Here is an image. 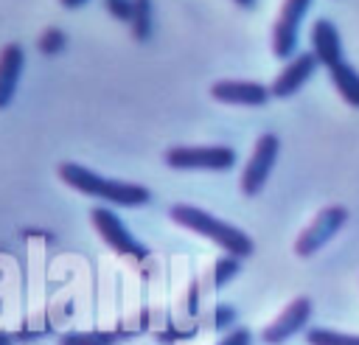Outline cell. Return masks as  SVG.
I'll return each instance as SVG.
<instances>
[{"instance_id":"1","label":"cell","mask_w":359,"mask_h":345,"mask_svg":"<svg viewBox=\"0 0 359 345\" xmlns=\"http://www.w3.org/2000/svg\"><path fill=\"white\" fill-rule=\"evenodd\" d=\"M59 177L65 185H70L79 194L104 199L109 205H121V208H140L151 199V191L146 185L137 182H126V180H109L81 163H62L59 165Z\"/></svg>"},{"instance_id":"2","label":"cell","mask_w":359,"mask_h":345,"mask_svg":"<svg viewBox=\"0 0 359 345\" xmlns=\"http://www.w3.org/2000/svg\"><path fill=\"white\" fill-rule=\"evenodd\" d=\"M168 216H171V222H177L180 227L210 238L216 247L224 250V255L247 258V255L255 252V244H252V238H250L244 230H238L236 224L222 222L219 216H213V213H208V210H202V208H196V205H171Z\"/></svg>"},{"instance_id":"3","label":"cell","mask_w":359,"mask_h":345,"mask_svg":"<svg viewBox=\"0 0 359 345\" xmlns=\"http://www.w3.org/2000/svg\"><path fill=\"white\" fill-rule=\"evenodd\" d=\"M165 165L177 171H227L236 165V149L230 146H171Z\"/></svg>"},{"instance_id":"4","label":"cell","mask_w":359,"mask_h":345,"mask_svg":"<svg viewBox=\"0 0 359 345\" xmlns=\"http://www.w3.org/2000/svg\"><path fill=\"white\" fill-rule=\"evenodd\" d=\"M90 219H93V227L98 230V236L107 241V247H112V252L135 258V261H143L149 255V247L129 233V227L112 208H93Z\"/></svg>"},{"instance_id":"5","label":"cell","mask_w":359,"mask_h":345,"mask_svg":"<svg viewBox=\"0 0 359 345\" xmlns=\"http://www.w3.org/2000/svg\"><path fill=\"white\" fill-rule=\"evenodd\" d=\"M280 154V140L275 132H264L258 140H255V149L241 171V194L244 196H258L261 188L266 185L272 168H275V160Z\"/></svg>"},{"instance_id":"6","label":"cell","mask_w":359,"mask_h":345,"mask_svg":"<svg viewBox=\"0 0 359 345\" xmlns=\"http://www.w3.org/2000/svg\"><path fill=\"white\" fill-rule=\"evenodd\" d=\"M345 224H348V208H342V205H328V208H323V210L314 216V222L297 236L294 252H297L300 258L314 255V252H317L320 247H325Z\"/></svg>"},{"instance_id":"7","label":"cell","mask_w":359,"mask_h":345,"mask_svg":"<svg viewBox=\"0 0 359 345\" xmlns=\"http://www.w3.org/2000/svg\"><path fill=\"white\" fill-rule=\"evenodd\" d=\"M311 0H283L278 20L272 25V53L278 59H292L300 36V22L309 11Z\"/></svg>"},{"instance_id":"8","label":"cell","mask_w":359,"mask_h":345,"mask_svg":"<svg viewBox=\"0 0 359 345\" xmlns=\"http://www.w3.org/2000/svg\"><path fill=\"white\" fill-rule=\"evenodd\" d=\"M311 317V300L309 297H294L261 334V339L266 345H283L286 339H292L297 331H303V325Z\"/></svg>"},{"instance_id":"9","label":"cell","mask_w":359,"mask_h":345,"mask_svg":"<svg viewBox=\"0 0 359 345\" xmlns=\"http://www.w3.org/2000/svg\"><path fill=\"white\" fill-rule=\"evenodd\" d=\"M210 95L222 104H236V107H264L272 95L269 87L258 81H241V79H222L210 87Z\"/></svg>"},{"instance_id":"10","label":"cell","mask_w":359,"mask_h":345,"mask_svg":"<svg viewBox=\"0 0 359 345\" xmlns=\"http://www.w3.org/2000/svg\"><path fill=\"white\" fill-rule=\"evenodd\" d=\"M317 56L311 53V50H306V53H297V56H292L289 59V65L275 76V81H272V95L275 98H289V95H294L311 76H314V70H317Z\"/></svg>"},{"instance_id":"11","label":"cell","mask_w":359,"mask_h":345,"mask_svg":"<svg viewBox=\"0 0 359 345\" xmlns=\"http://www.w3.org/2000/svg\"><path fill=\"white\" fill-rule=\"evenodd\" d=\"M311 53L317 56V62H320L325 70H331L337 62L345 59L339 28H337L328 17H320V20H314V25H311Z\"/></svg>"},{"instance_id":"12","label":"cell","mask_w":359,"mask_h":345,"mask_svg":"<svg viewBox=\"0 0 359 345\" xmlns=\"http://www.w3.org/2000/svg\"><path fill=\"white\" fill-rule=\"evenodd\" d=\"M22 67H25V53L17 42H8L3 50H0V109H6L17 93V84H20V76H22Z\"/></svg>"},{"instance_id":"13","label":"cell","mask_w":359,"mask_h":345,"mask_svg":"<svg viewBox=\"0 0 359 345\" xmlns=\"http://www.w3.org/2000/svg\"><path fill=\"white\" fill-rule=\"evenodd\" d=\"M328 73H331V81H334L337 93H339L351 107L359 109V73H356V67L348 65V59H342V62H337Z\"/></svg>"},{"instance_id":"14","label":"cell","mask_w":359,"mask_h":345,"mask_svg":"<svg viewBox=\"0 0 359 345\" xmlns=\"http://www.w3.org/2000/svg\"><path fill=\"white\" fill-rule=\"evenodd\" d=\"M132 34L137 42H146L151 36V28H154V6L151 0H132Z\"/></svg>"},{"instance_id":"15","label":"cell","mask_w":359,"mask_h":345,"mask_svg":"<svg viewBox=\"0 0 359 345\" xmlns=\"http://www.w3.org/2000/svg\"><path fill=\"white\" fill-rule=\"evenodd\" d=\"M309 345H359V334H342L331 328H309L306 331Z\"/></svg>"},{"instance_id":"16","label":"cell","mask_w":359,"mask_h":345,"mask_svg":"<svg viewBox=\"0 0 359 345\" xmlns=\"http://www.w3.org/2000/svg\"><path fill=\"white\" fill-rule=\"evenodd\" d=\"M118 337L112 331H70L62 334L59 345H115Z\"/></svg>"},{"instance_id":"17","label":"cell","mask_w":359,"mask_h":345,"mask_svg":"<svg viewBox=\"0 0 359 345\" xmlns=\"http://www.w3.org/2000/svg\"><path fill=\"white\" fill-rule=\"evenodd\" d=\"M241 269V258L236 255H222L216 264H213V286H224L227 280H233Z\"/></svg>"},{"instance_id":"18","label":"cell","mask_w":359,"mask_h":345,"mask_svg":"<svg viewBox=\"0 0 359 345\" xmlns=\"http://www.w3.org/2000/svg\"><path fill=\"white\" fill-rule=\"evenodd\" d=\"M65 45H67V36H65V31H59V28H48V31L39 36V50L48 53V56L59 53Z\"/></svg>"},{"instance_id":"19","label":"cell","mask_w":359,"mask_h":345,"mask_svg":"<svg viewBox=\"0 0 359 345\" xmlns=\"http://www.w3.org/2000/svg\"><path fill=\"white\" fill-rule=\"evenodd\" d=\"M104 6L115 20H121V22L132 20V0H104Z\"/></svg>"},{"instance_id":"20","label":"cell","mask_w":359,"mask_h":345,"mask_svg":"<svg viewBox=\"0 0 359 345\" xmlns=\"http://www.w3.org/2000/svg\"><path fill=\"white\" fill-rule=\"evenodd\" d=\"M252 342V334H250V328H233L219 345H250Z\"/></svg>"},{"instance_id":"21","label":"cell","mask_w":359,"mask_h":345,"mask_svg":"<svg viewBox=\"0 0 359 345\" xmlns=\"http://www.w3.org/2000/svg\"><path fill=\"white\" fill-rule=\"evenodd\" d=\"M59 3H62L65 8H81V6L87 3V0H59Z\"/></svg>"},{"instance_id":"22","label":"cell","mask_w":359,"mask_h":345,"mask_svg":"<svg viewBox=\"0 0 359 345\" xmlns=\"http://www.w3.org/2000/svg\"><path fill=\"white\" fill-rule=\"evenodd\" d=\"M233 3H236V6H241V8H255V3H258V0H233Z\"/></svg>"},{"instance_id":"23","label":"cell","mask_w":359,"mask_h":345,"mask_svg":"<svg viewBox=\"0 0 359 345\" xmlns=\"http://www.w3.org/2000/svg\"><path fill=\"white\" fill-rule=\"evenodd\" d=\"M14 339H11V334H6V331H0V345H11Z\"/></svg>"}]
</instances>
